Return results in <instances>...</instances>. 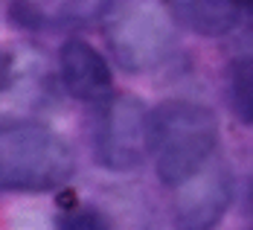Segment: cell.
<instances>
[{"mask_svg":"<svg viewBox=\"0 0 253 230\" xmlns=\"http://www.w3.org/2000/svg\"><path fill=\"white\" fill-rule=\"evenodd\" d=\"M218 146L215 114L198 102L169 99L149 111V154L163 184L177 186L207 160Z\"/></svg>","mask_w":253,"mask_h":230,"instance_id":"6da1fadb","label":"cell"},{"mask_svg":"<svg viewBox=\"0 0 253 230\" xmlns=\"http://www.w3.org/2000/svg\"><path fill=\"white\" fill-rule=\"evenodd\" d=\"M73 149L38 123L0 128V192H47L73 175Z\"/></svg>","mask_w":253,"mask_h":230,"instance_id":"7a4b0ae2","label":"cell"},{"mask_svg":"<svg viewBox=\"0 0 253 230\" xmlns=\"http://www.w3.org/2000/svg\"><path fill=\"white\" fill-rule=\"evenodd\" d=\"M175 44V18L154 0H128L108 24V47L128 73L160 67Z\"/></svg>","mask_w":253,"mask_h":230,"instance_id":"3957f363","label":"cell"},{"mask_svg":"<svg viewBox=\"0 0 253 230\" xmlns=\"http://www.w3.org/2000/svg\"><path fill=\"white\" fill-rule=\"evenodd\" d=\"M149 157V108L137 96H117L102 114L96 160L111 172L137 169Z\"/></svg>","mask_w":253,"mask_h":230,"instance_id":"277c9868","label":"cell"},{"mask_svg":"<svg viewBox=\"0 0 253 230\" xmlns=\"http://www.w3.org/2000/svg\"><path fill=\"white\" fill-rule=\"evenodd\" d=\"M175 222L180 228H212L233 198L230 172L221 163H204L198 172L175 186Z\"/></svg>","mask_w":253,"mask_h":230,"instance_id":"5b68a950","label":"cell"},{"mask_svg":"<svg viewBox=\"0 0 253 230\" xmlns=\"http://www.w3.org/2000/svg\"><path fill=\"white\" fill-rule=\"evenodd\" d=\"M61 82L70 91V96L79 102H102L111 93V70L108 61L93 44L70 38L58 52Z\"/></svg>","mask_w":253,"mask_h":230,"instance_id":"8992f818","label":"cell"},{"mask_svg":"<svg viewBox=\"0 0 253 230\" xmlns=\"http://www.w3.org/2000/svg\"><path fill=\"white\" fill-rule=\"evenodd\" d=\"M239 0H169V15L183 29L204 35V38H221L239 24Z\"/></svg>","mask_w":253,"mask_h":230,"instance_id":"52a82bcc","label":"cell"},{"mask_svg":"<svg viewBox=\"0 0 253 230\" xmlns=\"http://www.w3.org/2000/svg\"><path fill=\"white\" fill-rule=\"evenodd\" d=\"M233 108L245 126H253V58L242 61L233 73Z\"/></svg>","mask_w":253,"mask_h":230,"instance_id":"ba28073f","label":"cell"},{"mask_svg":"<svg viewBox=\"0 0 253 230\" xmlns=\"http://www.w3.org/2000/svg\"><path fill=\"white\" fill-rule=\"evenodd\" d=\"M108 0H41V12H52L61 21H93L105 12Z\"/></svg>","mask_w":253,"mask_h":230,"instance_id":"9c48e42d","label":"cell"},{"mask_svg":"<svg viewBox=\"0 0 253 230\" xmlns=\"http://www.w3.org/2000/svg\"><path fill=\"white\" fill-rule=\"evenodd\" d=\"M55 225L58 228H70V230H96V228H105L108 222L102 219L99 213H93V210H87V207H82V210H73V213H61L58 219H55Z\"/></svg>","mask_w":253,"mask_h":230,"instance_id":"30bf717a","label":"cell"},{"mask_svg":"<svg viewBox=\"0 0 253 230\" xmlns=\"http://www.w3.org/2000/svg\"><path fill=\"white\" fill-rule=\"evenodd\" d=\"M239 6H242V9H248V12H253V0H239Z\"/></svg>","mask_w":253,"mask_h":230,"instance_id":"8fae6325","label":"cell"}]
</instances>
